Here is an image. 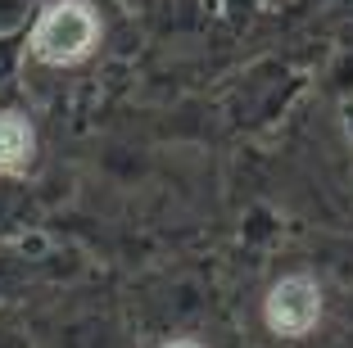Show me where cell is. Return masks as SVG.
<instances>
[{
  "label": "cell",
  "instance_id": "cell-3",
  "mask_svg": "<svg viewBox=\"0 0 353 348\" xmlns=\"http://www.w3.org/2000/svg\"><path fill=\"white\" fill-rule=\"evenodd\" d=\"M32 163V127L19 113H0V172H23Z\"/></svg>",
  "mask_w": 353,
  "mask_h": 348
},
{
  "label": "cell",
  "instance_id": "cell-1",
  "mask_svg": "<svg viewBox=\"0 0 353 348\" xmlns=\"http://www.w3.org/2000/svg\"><path fill=\"white\" fill-rule=\"evenodd\" d=\"M95 37H100V23H95L91 5L82 0H59L37 19L32 28V54L46 63H73L82 54H91Z\"/></svg>",
  "mask_w": 353,
  "mask_h": 348
},
{
  "label": "cell",
  "instance_id": "cell-4",
  "mask_svg": "<svg viewBox=\"0 0 353 348\" xmlns=\"http://www.w3.org/2000/svg\"><path fill=\"white\" fill-rule=\"evenodd\" d=\"M163 348H199L195 339H172V344H163Z\"/></svg>",
  "mask_w": 353,
  "mask_h": 348
},
{
  "label": "cell",
  "instance_id": "cell-2",
  "mask_svg": "<svg viewBox=\"0 0 353 348\" xmlns=\"http://www.w3.org/2000/svg\"><path fill=\"white\" fill-rule=\"evenodd\" d=\"M317 317H322V294H317V285H312L308 276L281 280L268 294V326L285 339L308 335V330L317 326Z\"/></svg>",
  "mask_w": 353,
  "mask_h": 348
}]
</instances>
